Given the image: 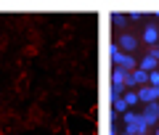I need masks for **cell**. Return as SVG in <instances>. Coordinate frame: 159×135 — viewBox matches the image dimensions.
<instances>
[{
  "label": "cell",
  "instance_id": "cell-6",
  "mask_svg": "<svg viewBox=\"0 0 159 135\" xmlns=\"http://www.w3.org/2000/svg\"><path fill=\"white\" fill-rule=\"evenodd\" d=\"M138 69H143V72H154V69H159V61L157 58H151V56H143L141 58V64H138Z\"/></svg>",
  "mask_w": 159,
  "mask_h": 135
},
{
  "label": "cell",
  "instance_id": "cell-12",
  "mask_svg": "<svg viewBox=\"0 0 159 135\" xmlns=\"http://www.w3.org/2000/svg\"><path fill=\"white\" fill-rule=\"evenodd\" d=\"M148 85H151V88H159V69L148 72Z\"/></svg>",
  "mask_w": 159,
  "mask_h": 135
},
{
  "label": "cell",
  "instance_id": "cell-14",
  "mask_svg": "<svg viewBox=\"0 0 159 135\" xmlns=\"http://www.w3.org/2000/svg\"><path fill=\"white\" fill-rule=\"evenodd\" d=\"M138 135H148V124L143 122L141 117H138Z\"/></svg>",
  "mask_w": 159,
  "mask_h": 135
},
{
  "label": "cell",
  "instance_id": "cell-7",
  "mask_svg": "<svg viewBox=\"0 0 159 135\" xmlns=\"http://www.w3.org/2000/svg\"><path fill=\"white\" fill-rule=\"evenodd\" d=\"M119 66L125 69V72H135V69H138V58H135V56H127V53H125V58H122V64H119Z\"/></svg>",
  "mask_w": 159,
  "mask_h": 135
},
{
  "label": "cell",
  "instance_id": "cell-9",
  "mask_svg": "<svg viewBox=\"0 0 159 135\" xmlns=\"http://www.w3.org/2000/svg\"><path fill=\"white\" fill-rule=\"evenodd\" d=\"M111 106H114V114H125V111H127L125 98H111Z\"/></svg>",
  "mask_w": 159,
  "mask_h": 135
},
{
  "label": "cell",
  "instance_id": "cell-16",
  "mask_svg": "<svg viewBox=\"0 0 159 135\" xmlns=\"http://www.w3.org/2000/svg\"><path fill=\"white\" fill-rule=\"evenodd\" d=\"M148 56H151V58H157V61H159V45H157V48H151V53H148Z\"/></svg>",
  "mask_w": 159,
  "mask_h": 135
},
{
  "label": "cell",
  "instance_id": "cell-3",
  "mask_svg": "<svg viewBox=\"0 0 159 135\" xmlns=\"http://www.w3.org/2000/svg\"><path fill=\"white\" fill-rule=\"evenodd\" d=\"M117 48H119L122 53H127V56H130V53L138 48V37H133V34H119V43H117Z\"/></svg>",
  "mask_w": 159,
  "mask_h": 135
},
{
  "label": "cell",
  "instance_id": "cell-13",
  "mask_svg": "<svg viewBox=\"0 0 159 135\" xmlns=\"http://www.w3.org/2000/svg\"><path fill=\"white\" fill-rule=\"evenodd\" d=\"M122 119H125V124H127V122H135V119H138V114L133 111V109H127V111L122 114Z\"/></svg>",
  "mask_w": 159,
  "mask_h": 135
},
{
  "label": "cell",
  "instance_id": "cell-4",
  "mask_svg": "<svg viewBox=\"0 0 159 135\" xmlns=\"http://www.w3.org/2000/svg\"><path fill=\"white\" fill-rule=\"evenodd\" d=\"M143 43H148L151 48L159 45V27L157 24H146V29H143Z\"/></svg>",
  "mask_w": 159,
  "mask_h": 135
},
{
  "label": "cell",
  "instance_id": "cell-11",
  "mask_svg": "<svg viewBox=\"0 0 159 135\" xmlns=\"http://www.w3.org/2000/svg\"><path fill=\"white\" fill-rule=\"evenodd\" d=\"M111 24H114V27H125V24H127V16H125V13H114V16H111Z\"/></svg>",
  "mask_w": 159,
  "mask_h": 135
},
{
  "label": "cell",
  "instance_id": "cell-19",
  "mask_svg": "<svg viewBox=\"0 0 159 135\" xmlns=\"http://www.w3.org/2000/svg\"><path fill=\"white\" fill-rule=\"evenodd\" d=\"M114 135H117V130H114ZM119 135H125V133H119Z\"/></svg>",
  "mask_w": 159,
  "mask_h": 135
},
{
  "label": "cell",
  "instance_id": "cell-1",
  "mask_svg": "<svg viewBox=\"0 0 159 135\" xmlns=\"http://www.w3.org/2000/svg\"><path fill=\"white\" fill-rule=\"evenodd\" d=\"M141 119L148 124V130H151L154 124H159V101L146 103V106H143V111H141Z\"/></svg>",
  "mask_w": 159,
  "mask_h": 135
},
{
  "label": "cell",
  "instance_id": "cell-17",
  "mask_svg": "<svg viewBox=\"0 0 159 135\" xmlns=\"http://www.w3.org/2000/svg\"><path fill=\"white\" fill-rule=\"evenodd\" d=\"M157 27H159V13H157Z\"/></svg>",
  "mask_w": 159,
  "mask_h": 135
},
{
  "label": "cell",
  "instance_id": "cell-18",
  "mask_svg": "<svg viewBox=\"0 0 159 135\" xmlns=\"http://www.w3.org/2000/svg\"><path fill=\"white\" fill-rule=\"evenodd\" d=\"M154 135H159V124H157V133H154Z\"/></svg>",
  "mask_w": 159,
  "mask_h": 135
},
{
  "label": "cell",
  "instance_id": "cell-8",
  "mask_svg": "<svg viewBox=\"0 0 159 135\" xmlns=\"http://www.w3.org/2000/svg\"><path fill=\"white\" fill-rule=\"evenodd\" d=\"M109 53H111V61H114V66H119V64H122V58H125V53H122V51L117 48V43H114L111 48H109Z\"/></svg>",
  "mask_w": 159,
  "mask_h": 135
},
{
  "label": "cell",
  "instance_id": "cell-2",
  "mask_svg": "<svg viewBox=\"0 0 159 135\" xmlns=\"http://www.w3.org/2000/svg\"><path fill=\"white\" fill-rule=\"evenodd\" d=\"M135 93H138V101H141L143 106H146V103H154L159 98V88H151V85H143V88H138Z\"/></svg>",
  "mask_w": 159,
  "mask_h": 135
},
{
  "label": "cell",
  "instance_id": "cell-10",
  "mask_svg": "<svg viewBox=\"0 0 159 135\" xmlns=\"http://www.w3.org/2000/svg\"><path fill=\"white\" fill-rule=\"evenodd\" d=\"M122 98H125V103H127V109H133V106H138V93H135V90H127V93H125V96H122Z\"/></svg>",
  "mask_w": 159,
  "mask_h": 135
},
{
  "label": "cell",
  "instance_id": "cell-15",
  "mask_svg": "<svg viewBox=\"0 0 159 135\" xmlns=\"http://www.w3.org/2000/svg\"><path fill=\"white\" fill-rule=\"evenodd\" d=\"M138 19H143V13H141V11H133V13H127V21H138Z\"/></svg>",
  "mask_w": 159,
  "mask_h": 135
},
{
  "label": "cell",
  "instance_id": "cell-5",
  "mask_svg": "<svg viewBox=\"0 0 159 135\" xmlns=\"http://www.w3.org/2000/svg\"><path fill=\"white\" fill-rule=\"evenodd\" d=\"M127 74H130V72H125L122 66H114V74H111V88H119V85H125Z\"/></svg>",
  "mask_w": 159,
  "mask_h": 135
}]
</instances>
